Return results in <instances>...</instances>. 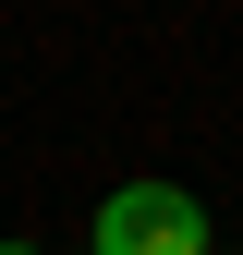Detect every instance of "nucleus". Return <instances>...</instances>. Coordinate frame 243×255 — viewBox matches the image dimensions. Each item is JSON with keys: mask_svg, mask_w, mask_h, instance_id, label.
<instances>
[{"mask_svg": "<svg viewBox=\"0 0 243 255\" xmlns=\"http://www.w3.org/2000/svg\"><path fill=\"white\" fill-rule=\"evenodd\" d=\"M85 255H219V231H207V207L182 182H110Z\"/></svg>", "mask_w": 243, "mask_h": 255, "instance_id": "f257e3e1", "label": "nucleus"}, {"mask_svg": "<svg viewBox=\"0 0 243 255\" xmlns=\"http://www.w3.org/2000/svg\"><path fill=\"white\" fill-rule=\"evenodd\" d=\"M0 255H24V243H0Z\"/></svg>", "mask_w": 243, "mask_h": 255, "instance_id": "f03ea898", "label": "nucleus"}, {"mask_svg": "<svg viewBox=\"0 0 243 255\" xmlns=\"http://www.w3.org/2000/svg\"><path fill=\"white\" fill-rule=\"evenodd\" d=\"M219 255H231V243H219Z\"/></svg>", "mask_w": 243, "mask_h": 255, "instance_id": "7ed1b4c3", "label": "nucleus"}]
</instances>
